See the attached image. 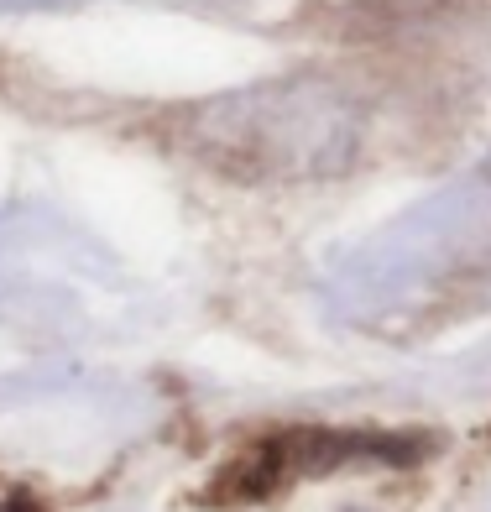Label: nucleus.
Listing matches in <instances>:
<instances>
[{"instance_id": "obj_1", "label": "nucleus", "mask_w": 491, "mask_h": 512, "mask_svg": "<svg viewBox=\"0 0 491 512\" xmlns=\"http://www.w3.org/2000/svg\"><path fill=\"white\" fill-rule=\"evenodd\" d=\"M356 115L324 84H267L199 110L204 157L236 173H324L350 157Z\"/></svg>"}]
</instances>
